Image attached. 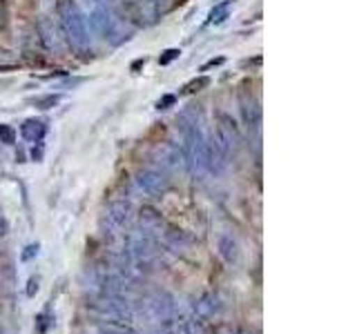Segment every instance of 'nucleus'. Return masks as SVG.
<instances>
[{"mask_svg": "<svg viewBox=\"0 0 357 334\" xmlns=\"http://www.w3.org/2000/svg\"><path fill=\"white\" fill-rule=\"evenodd\" d=\"M31 159L36 161V163H40V161H43V150H40V145H38V150H36V148L31 150Z\"/></svg>", "mask_w": 357, "mask_h": 334, "instance_id": "412c9836", "label": "nucleus"}, {"mask_svg": "<svg viewBox=\"0 0 357 334\" xmlns=\"http://www.w3.org/2000/svg\"><path fill=\"white\" fill-rule=\"evenodd\" d=\"M87 3L92 7L87 20L100 38L112 45H121L130 38L126 31V16H123L114 0H87Z\"/></svg>", "mask_w": 357, "mask_h": 334, "instance_id": "f257e3e1", "label": "nucleus"}, {"mask_svg": "<svg viewBox=\"0 0 357 334\" xmlns=\"http://www.w3.org/2000/svg\"><path fill=\"white\" fill-rule=\"evenodd\" d=\"M20 136L31 145H40L43 138L47 136V122H45L43 118H36V116L25 118L20 125Z\"/></svg>", "mask_w": 357, "mask_h": 334, "instance_id": "423d86ee", "label": "nucleus"}, {"mask_svg": "<svg viewBox=\"0 0 357 334\" xmlns=\"http://www.w3.org/2000/svg\"><path fill=\"white\" fill-rule=\"evenodd\" d=\"M215 334H239V330L232 328V326H226V323H221V326L215 330Z\"/></svg>", "mask_w": 357, "mask_h": 334, "instance_id": "aec40b11", "label": "nucleus"}, {"mask_svg": "<svg viewBox=\"0 0 357 334\" xmlns=\"http://www.w3.org/2000/svg\"><path fill=\"white\" fill-rule=\"evenodd\" d=\"M176 103V96L174 94H165V96H161L159 100H156V109H170L172 105Z\"/></svg>", "mask_w": 357, "mask_h": 334, "instance_id": "6ab92c4d", "label": "nucleus"}, {"mask_svg": "<svg viewBox=\"0 0 357 334\" xmlns=\"http://www.w3.org/2000/svg\"><path fill=\"white\" fill-rule=\"evenodd\" d=\"M38 289H40V276H38V274H31V276H29V281H27L25 294H27L29 299H33V296L38 294Z\"/></svg>", "mask_w": 357, "mask_h": 334, "instance_id": "2eb2a0df", "label": "nucleus"}, {"mask_svg": "<svg viewBox=\"0 0 357 334\" xmlns=\"http://www.w3.org/2000/svg\"><path fill=\"white\" fill-rule=\"evenodd\" d=\"M239 105H241V116H243V125L245 127H252V129H259L261 125V107L257 100H250V94H243L241 100H239Z\"/></svg>", "mask_w": 357, "mask_h": 334, "instance_id": "0eeeda50", "label": "nucleus"}, {"mask_svg": "<svg viewBox=\"0 0 357 334\" xmlns=\"http://www.w3.org/2000/svg\"><path fill=\"white\" fill-rule=\"evenodd\" d=\"M221 63H223V58H217V61H208L204 67H201V72H208L210 67H217V65H221Z\"/></svg>", "mask_w": 357, "mask_h": 334, "instance_id": "4be33fe9", "label": "nucleus"}, {"mask_svg": "<svg viewBox=\"0 0 357 334\" xmlns=\"http://www.w3.org/2000/svg\"><path fill=\"white\" fill-rule=\"evenodd\" d=\"M29 103L33 107H38L43 111H47V109H54L56 105L61 103V94H40V96H33Z\"/></svg>", "mask_w": 357, "mask_h": 334, "instance_id": "f8f14e48", "label": "nucleus"}, {"mask_svg": "<svg viewBox=\"0 0 357 334\" xmlns=\"http://www.w3.org/2000/svg\"><path fill=\"white\" fill-rule=\"evenodd\" d=\"M217 138H219L217 145L223 152V156L234 152L241 143V129L237 125V120H234L230 114H226V111H221L217 116Z\"/></svg>", "mask_w": 357, "mask_h": 334, "instance_id": "7ed1b4c3", "label": "nucleus"}, {"mask_svg": "<svg viewBox=\"0 0 357 334\" xmlns=\"http://www.w3.org/2000/svg\"><path fill=\"white\" fill-rule=\"evenodd\" d=\"M121 7L132 20H139L141 25L154 22L156 16H159V9H156L154 0H121Z\"/></svg>", "mask_w": 357, "mask_h": 334, "instance_id": "39448f33", "label": "nucleus"}, {"mask_svg": "<svg viewBox=\"0 0 357 334\" xmlns=\"http://www.w3.org/2000/svg\"><path fill=\"white\" fill-rule=\"evenodd\" d=\"M38 250H40V245H38V243H31V245H27L25 252L20 254V261H22V263H29L31 259H36V256H38Z\"/></svg>", "mask_w": 357, "mask_h": 334, "instance_id": "dca6fc26", "label": "nucleus"}, {"mask_svg": "<svg viewBox=\"0 0 357 334\" xmlns=\"http://www.w3.org/2000/svg\"><path fill=\"white\" fill-rule=\"evenodd\" d=\"M56 14H59V27L63 31V38L70 42V47L78 54L92 51V38H89V27L83 9L74 0H59Z\"/></svg>", "mask_w": 357, "mask_h": 334, "instance_id": "f03ea898", "label": "nucleus"}, {"mask_svg": "<svg viewBox=\"0 0 357 334\" xmlns=\"http://www.w3.org/2000/svg\"><path fill=\"white\" fill-rule=\"evenodd\" d=\"M130 218H132V205L128 200H114V203L107 207V221L114 228H126Z\"/></svg>", "mask_w": 357, "mask_h": 334, "instance_id": "6e6552de", "label": "nucleus"}, {"mask_svg": "<svg viewBox=\"0 0 357 334\" xmlns=\"http://www.w3.org/2000/svg\"><path fill=\"white\" fill-rule=\"evenodd\" d=\"M178 56H181V49H165L161 56H159V65H170L172 61H176Z\"/></svg>", "mask_w": 357, "mask_h": 334, "instance_id": "a211bd4d", "label": "nucleus"}, {"mask_svg": "<svg viewBox=\"0 0 357 334\" xmlns=\"http://www.w3.org/2000/svg\"><path fill=\"white\" fill-rule=\"evenodd\" d=\"M210 81L206 76H201L199 81H192V83H188L185 87H183V94H195V92H201V87H206Z\"/></svg>", "mask_w": 357, "mask_h": 334, "instance_id": "f3484780", "label": "nucleus"}, {"mask_svg": "<svg viewBox=\"0 0 357 334\" xmlns=\"http://www.w3.org/2000/svg\"><path fill=\"white\" fill-rule=\"evenodd\" d=\"M137 185L141 192L148 196H163L170 187V178L163 170H156V167H145L137 174Z\"/></svg>", "mask_w": 357, "mask_h": 334, "instance_id": "20e7f679", "label": "nucleus"}, {"mask_svg": "<svg viewBox=\"0 0 357 334\" xmlns=\"http://www.w3.org/2000/svg\"><path fill=\"white\" fill-rule=\"evenodd\" d=\"M56 323V317L52 315L50 308H45L43 312L36 315V334H47Z\"/></svg>", "mask_w": 357, "mask_h": 334, "instance_id": "ddd939ff", "label": "nucleus"}, {"mask_svg": "<svg viewBox=\"0 0 357 334\" xmlns=\"http://www.w3.org/2000/svg\"><path fill=\"white\" fill-rule=\"evenodd\" d=\"M219 250H221V256H223V259H226L228 263L237 261V256H239V245H237V241H234L232 237H221V239H219Z\"/></svg>", "mask_w": 357, "mask_h": 334, "instance_id": "9b49d317", "label": "nucleus"}, {"mask_svg": "<svg viewBox=\"0 0 357 334\" xmlns=\"http://www.w3.org/2000/svg\"><path fill=\"white\" fill-rule=\"evenodd\" d=\"M232 7H234V0H221V3H217L215 7L210 9V14H208V25L210 27L223 25V22H226L232 16Z\"/></svg>", "mask_w": 357, "mask_h": 334, "instance_id": "9d476101", "label": "nucleus"}, {"mask_svg": "<svg viewBox=\"0 0 357 334\" xmlns=\"http://www.w3.org/2000/svg\"><path fill=\"white\" fill-rule=\"evenodd\" d=\"M0 143H5V145L16 143V129L7 125V122H0Z\"/></svg>", "mask_w": 357, "mask_h": 334, "instance_id": "4468645a", "label": "nucleus"}, {"mask_svg": "<svg viewBox=\"0 0 357 334\" xmlns=\"http://www.w3.org/2000/svg\"><path fill=\"white\" fill-rule=\"evenodd\" d=\"M38 33H40V42L45 45V49H50V51H59V49H61L59 29L54 27V22H52L50 18H43V20H40Z\"/></svg>", "mask_w": 357, "mask_h": 334, "instance_id": "1a4fd4ad", "label": "nucleus"}]
</instances>
